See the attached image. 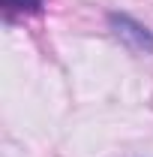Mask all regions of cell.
I'll list each match as a JSON object with an SVG mask.
<instances>
[{
  "instance_id": "2",
  "label": "cell",
  "mask_w": 153,
  "mask_h": 157,
  "mask_svg": "<svg viewBox=\"0 0 153 157\" xmlns=\"http://www.w3.org/2000/svg\"><path fill=\"white\" fill-rule=\"evenodd\" d=\"M0 6H3L6 21H15L24 15H36L42 9V0H0Z\"/></svg>"
},
{
  "instance_id": "1",
  "label": "cell",
  "mask_w": 153,
  "mask_h": 157,
  "mask_svg": "<svg viewBox=\"0 0 153 157\" xmlns=\"http://www.w3.org/2000/svg\"><path fill=\"white\" fill-rule=\"evenodd\" d=\"M108 24H111L114 36L120 39L126 48H132V52H144V55H150V52H153V33L144 27V24H138L135 18L111 12V15H108Z\"/></svg>"
}]
</instances>
